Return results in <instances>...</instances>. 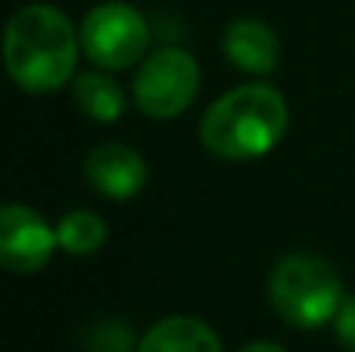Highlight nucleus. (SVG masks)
I'll return each mask as SVG.
<instances>
[{"label": "nucleus", "mask_w": 355, "mask_h": 352, "mask_svg": "<svg viewBox=\"0 0 355 352\" xmlns=\"http://www.w3.org/2000/svg\"><path fill=\"white\" fill-rule=\"evenodd\" d=\"M75 103L94 122H116L125 112V94L116 78L103 72H87L75 78Z\"/></svg>", "instance_id": "10"}, {"label": "nucleus", "mask_w": 355, "mask_h": 352, "mask_svg": "<svg viewBox=\"0 0 355 352\" xmlns=\"http://www.w3.org/2000/svg\"><path fill=\"white\" fill-rule=\"evenodd\" d=\"M200 91V66L181 47H162L147 56L135 78V103L150 118L181 116Z\"/></svg>", "instance_id": "5"}, {"label": "nucleus", "mask_w": 355, "mask_h": 352, "mask_svg": "<svg viewBox=\"0 0 355 352\" xmlns=\"http://www.w3.org/2000/svg\"><path fill=\"white\" fill-rule=\"evenodd\" d=\"M85 178L110 200H131L147 184V162L125 143H100L85 159Z\"/></svg>", "instance_id": "7"}, {"label": "nucleus", "mask_w": 355, "mask_h": 352, "mask_svg": "<svg viewBox=\"0 0 355 352\" xmlns=\"http://www.w3.org/2000/svg\"><path fill=\"white\" fill-rule=\"evenodd\" d=\"M81 50L100 69H128L147 53L150 28L147 19L122 0L94 6L78 28Z\"/></svg>", "instance_id": "4"}, {"label": "nucleus", "mask_w": 355, "mask_h": 352, "mask_svg": "<svg viewBox=\"0 0 355 352\" xmlns=\"http://www.w3.org/2000/svg\"><path fill=\"white\" fill-rule=\"evenodd\" d=\"M271 309L287 324L315 331L334 322L343 303V281L337 268L312 253H287L268 278Z\"/></svg>", "instance_id": "3"}, {"label": "nucleus", "mask_w": 355, "mask_h": 352, "mask_svg": "<svg viewBox=\"0 0 355 352\" xmlns=\"http://www.w3.org/2000/svg\"><path fill=\"white\" fill-rule=\"evenodd\" d=\"M240 352H287V349H284V346H277V343L259 340V343H250V346H243Z\"/></svg>", "instance_id": "14"}, {"label": "nucleus", "mask_w": 355, "mask_h": 352, "mask_svg": "<svg viewBox=\"0 0 355 352\" xmlns=\"http://www.w3.org/2000/svg\"><path fill=\"white\" fill-rule=\"evenodd\" d=\"M334 331H337V340L349 352H355V293L343 297L337 315H334Z\"/></svg>", "instance_id": "13"}, {"label": "nucleus", "mask_w": 355, "mask_h": 352, "mask_svg": "<svg viewBox=\"0 0 355 352\" xmlns=\"http://www.w3.org/2000/svg\"><path fill=\"white\" fill-rule=\"evenodd\" d=\"M94 340L87 343L91 352H131V334L128 328H122V324L116 322H103L94 328Z\"/></svg>", "instance_id": "12"}, {"label": "nucleus", "mask_w": 355, "mask_h": 352, "mask_svg": "<svg viewBox=\"0 0 355 352\" xmlns=\"http://www.w3.org/2000/svg\"><path fill=\"white\" fill-rule=\"evenodd\" d=\"M225 56L250 75H268L277 69L281 60V41H277L275 28L265 25L262 19H237L225 28V41H221Z\"/></svg>", "instance_id": "8"}, {"label": "nucleus", "mask_w": 355, "mask_h": 352, "mask_svg": "<svg viewBox=\"0 0 355 352\" xmlns=\"http://www.w3.org/2000/svg\"><path fill=\"white\" fill-rule=\"evenodd\" d=\"M60 247L56 228H50L35 209L6 203L0 212V262L16 274H31L44 268Z\"/></svg>", "instance_id": "6"}, {"label": "nucleus", "mask_w": 355, "mask_h": 352, "mask_svg": "<svg viewBox=\"0 0 355 352\" xmlns=\"http://www.w3.org/2000/svg\"><path fill=\"white\" fill-rule=\"evenodd\" d=\"M81 37L66 12L50 3H28L6 22V72L22 91L44 94L62 87L75 72Z\"/></svg>", "instance_id": "1"}, {"label": "nucleus", "mask_w": 355, "mask_h": 352, "mask_svg": "<svg viewBox=\"0 0 355 352\" xmlns=\"http://www.w3.org/2000/svg\"><path fill=\"white\" fill-rule=\"evenodd\" d=\"M287 103L271 85H240L221 94L200 122V141L218 159H259L281 143Z\"/></svg>", "instance_id": "2"}, {"label": "nucleus", "mask_w": 355, "mask_h": 352, "mask_svg": "<svg viewBox=\"0 0 355 352\" xmlns=\"http://www.w3.org/2000/svg\"><path fill=\"white\" fill-rule=\"evenodd\" d=\"M137 352H225L221 340L206 322L172 315L156 322L137 343Z\"/></svg>", "instance_id": "9"}, {"label": "nucleus", "mask_w": 355, "mask_h": 352, "mask_svg": "<svg viewBox=\"0 0 355 352\" xmlns=\"http://www.w3.org/2000/svg\"><path fill=\"white\" fill-rule=\"evenodd\" d=\"M56 240L69 256H94L106 243V222L91 209H75L60 218Z\"/></svg>", "instance_id": "11"}]
</instances>
